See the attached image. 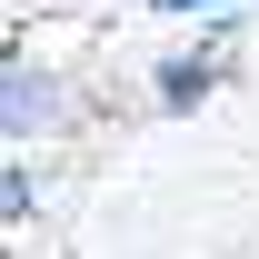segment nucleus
Here are the masks:
<instances>
[{"instance_id":"nucleus-2","label":"nucleus","mask_w":259,"mask_h":259,"mask_svg":"<svg viewBox=\"0 0 259 259\" xmlns=\"http://www.w3.org/2000/svg\"><path fill=\"white\" fill-rule=\"evenodd\" d=\"M209 90H220V50H180V60H160V110H199Z\"/></svg>"},{"instance_id":"nucleus-1","label":"nucleus","mask_w":259,"mask_h":259,"mask_svg":"<svg viewBox=\"0 0 259 259\" xmlns=\"http://www.w3.org/2000/svg\"><path fill=\"white\" fill-rule=\"evenodd\" d=\"M0 90H10V100H0L10 140H30V130H50V120H60V90H50V80H40L30 60H10V80H0Z\"/></svg>"},{"instance_id":"nucleus-3","label":"nucleus","mask_w":259,"mask_h":259,"mask_svg":"<svg viewBox=\"0 0 259 259\" xmlns=\"http://www.w3.org/2000/svg\"><path fill=\"white\" fill-rule=\"evenodd\" d=\"M0 209H10V220H30V160L0 169Z\"/></svg>"},{"instance_id":"nucleus-4","label":"nucleus","mask_w":259,"mask_h":259,"mask_svg":"<svg viewBox=\"0 0 259 259\" xmlns=\"http://www.w3.org/2000/svg\"><path fill=\"white\" fill-rule=\"evenodd\" d=\"M150 10H169V20H199V10H229V0H150Z\"/></svg>"}]
</instances>
